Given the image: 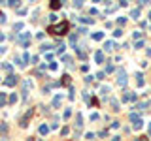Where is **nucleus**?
<instances>
[{
  "instance_id": "nucleus-1",
  "label": "nucleus",
  "mask_w": 151,
  "mask_h": 141,
  "mask_svg": "<svg viewBox=\"0 0 151 141\" xmlns=\"http://www.w3.org/2000/svg\"><path fill=\"white\" fill-rule=\"evenodd\" d=\"M68 28H70V23L62 21V23H59V25H49V26H47V32L57 34V36H62V34L68 32Z\"/></svg>"
},
{
  "instance_id": "nucleus-2",
  "label": "nucleus",
  "mask_w": 151,
  "mask_h": 141,
  "mask_svg": "<svg viewBox=\"0 0 151 141\" xmlns=\"http://www.w3.org/2000/svg\"><path fill=\"white\" fill-rule=\"evenodd\" d=\"M126 81H129V79H126V74L123 70H119L117 72V83H119V87H126Z\"/></svg>"
},
{
  "instance_id": "nucleus-3",
  "label": "nucleus",
  "mask_w": 151,
  "mask_h": 141,
  "mask_svg": "<svg viewBox=\"0 0 151 141\" xmlns=\"http://www.w3.org/2000/svg\"><path fill=\"white\" fill-rule=\"evenodd\" d=\"M30 117H32V107L28 109L25 115H23V119H21V122H19V124H21L23 128H27V126H28V120H30Z\"/></svg>"
},
{
  "instance_id": "nucleus-4",
  "label": "nucleus",
  "mask_w": 151,
  "mask_h": 141,
  "mask_svg": "<svg viewBox=\"0 0 151 141\" xmlns=\"http://www.w3.org/2000/svg\"><path fill=\"white\" fill-rule=\"evenodd\" d=\"M130 120H132V126L136 130H140L142 128V119H140L138 115H134V113H130Z\"/></svg>"
},
{
  "instance_id": "nucleus-5",
  "label": "nucleus",
  "mask_w": 151,
  "mask_h": 141,
  "mask_svg": "<svg viewBox=\"0 0 151 141\" xmlns=\"http://www.w3.org/2000/svg\"><path fill=\"white\" fill-rule=\"evenodd\" d=\"M32 81L30 79H25V81H23V96H27L28 94V90H32Z\"/></svg>"
},
{
  "instance_id": "nucleus-6",
  "label": "nucleus",
  "mask_w": 151,
  "mask_h": 141,
  "mask_svg": "<svg viewBox=\"0 0 151 141\" xmlns=\"http://www.w3.org/2000/svg\"><path fill=\"white\" fill-rule=\"evenodd\" d=\"M28 40H30V34H28V32H23V34H19V36H17V41L23 43V45H27Z\"/></svg>"
},
{
  "instance_id": "nucleus-7",
  "label": "nucleus",
  "mask_w": 151,
  "mask_h": 141,
  "mask_svg": "<svg viewBox=\"0 0 151 141\" xmlns=\"http://www.w3.org/2000/svg\"><path fill=\"white\" fill-rule=\"evenodd\" d=\"M17 81H19V79H17V75H8V79L4 81V83H6L8 87H13V85L17 83Z\"/></svg>"
},
{
  "instance_id": "nucleus-8",
  "label": "nucleus",
  "mask_w": 151,
  "mask_h": 141,
  "mask_svg": "<svg viewBox=\"0 0 151 141\" xmlns=\"http://www.w3.org/2000/svg\"><path fill=\"white\" fill-rule=\"evenodd\" d=\"M132 100H136V94H134V92H129V90H126L125 94H123V102H132Z\"/></svg>"
},
{
  "instance_id": "nucleus-9",
  "label": "nucleus",
  "mask_w": 151,
  "mask_h": 141,
  "mask_svg": "<svg viewBox=\"0 0 151 141\" xmlns=\"http://www.w3.org/2000/svg\"><path fill=\"white\" fill-rule=\"evenodd\" d=\"M53 47H57V45H51V43H43L40 49H42V53H49V51L53 49Z\"/></svg>"
},
{
  "instance_id": "nucleus-10",
  "label": "nucleus",
  "mask_w": 151,
  "mask_h": 141,
  "mask_svg": "<svg viewBox=\"0 0 151 141\" xmlns=\"http://www.w3.org/2000/svg\"><path fill=\"white\" fill-rule=\"evenodd\" d=\"M104 49H106V51H108V53H110V51H113V49H115V43H113V41H106V45H104Z\"/></svg>"
},
{
  "instance_id": "nucleus-11",
  "label": "nucleus",
  "mask_w": 151,
  "mask_h": 141,
  "mask_svg": "<svg viewBox=\"0 0 151 141\" xmlns=\"http://www.w3.org/2000/svg\"><path fill=\"white\" fill-rule=\"evenodd\" d=\"M95 58H96V62H104V53H102V51H96V53H95Z\"/></svg>"
},
{
  "instance_id": "nucleus-12",
  "label": "nucleus",
  "mask_w": 151,
  "mask_h": 141,
  "mask_svg": "<svg viewBox=\"0 0 151 141\" xmlns=\"http://www.w3.org/2000/svg\"><path fill=\"white\" fill-rule=\"evenodd\" d=\"M92 40H96V41L104 40V32H95V34H92Z\"/></svg>"
},
{
  "instance_id": "nucleus-13",
  "label": "nucleus",
  "mask_w": 151,
  "mask_h": 141,
  "mask_svg": "<svg viewBox=\"0 0 151 141\" xmlns=\"http://www.w3.org/2000/svg\"><path fill=\"white\" fill-rule=\"evenodd\" d=\"M136 85H138V87L144 85V75L142 74H136Z\"/></svg>"
},
{
  "instance_id": "nucleus-14",
  "label": "nucleus",
  "mask_w": 151,
  "mask_h": 141,
  "mask_svg": "<svg viewBox=\"0 0 151 141\" xmlns=\"http://www.w3.org/2000/svg\"><path fill=\"white\" fill-rule=\"evenodd\" d=\"M147 105H149V102H147V100H144V102H140V104H136V107H138V109H145Z\"/></svg>"
},
{
  "instance_id": "nucleus-15",
  "label": "nucleus",
  "mask_w": 151,
  "mask_h": 141,
  "mask_svg": "<svg viewBox=\"0 0 151 141\" xmlns=\"http://www.w3.org/2000/svg\"><path fill=\"white\" fill-rule=\"evenodd\" d=\"M76 120H77V130H81V126H83V122H81V120H83V119H81V113L76 115Z\"/></svg>"
},
{
  "instance_id": "nucleus-16",
  "label": "nucleus",
  "mask_w": 151,
  "mask_h": 141,
  "mask_svg": "<svg viewBox=\"0 0 151 141\" xmlns=\"http://www.w3.org/2000/svg\"><path fill=\"white\" fill-rule=\"evenodd\" d=\"M61 85H70V75H62V81Z\"/></svg>"
},
{
  "instance_id": "nucleus-17",
  "label": "nucleus",
  "mask_w": 151,
  "mask_h": 141,
  "mask_svg": "<svg viewBox=\"0 0 151 141\" xmlns=\"http://www.w3.org/2000/svg\"><path fill=\"white\" fill-rule=\"evenodd\" d=\"M47 132H49V126H47V124H42V126H40V134H47Z\"/></svg>"
},
{
  "instance_id": "nucleus-18",
  "label": "nucleus",
  "mask_w": 151,
  "mask_h": 141,
  "mask_svg": "<svg viewBox=\"0 0 151 141\" xmlns=\"http://www.w3.org/2000/svg\"><path fill=\"white\" fill-rule=\"evenodd\" d=\"M76 51H77V57H79L81 60H85V58H87V55H85V51H81V49H76Z\"/></svg>"
},
{
  "instance_id": "nucleus-19",
  "label": "nucleus",
  "mask_w": 151,
  "mask_h": 141,
  "mask_svg": "<svg viewBox=\"0 0 151 141\" xmlns=\"http://www.w3.org/2000/svg\"><path fill=\"white\" fill-rule=\"evenodd\" d=\"M132 38H134V41H136V40L140 41V40H142V32H138V30H136V32L132 34Z\"/></svg>"
},
{
  "instance_id": "nucleus-20",
  "label": "nucleus",
  "mask_w": 151,
  "mask_h": 141,
  "mask_svg": "<svg viewBox=\"0 0 151 141\" xmlns=\"http://www.w3.org/2000/svg\"><path fill=\"white\" fill-rule=\"evenodd\" d=\"M4 104H6V94H4V92H0V107H2Z\"/></svg>"
},
{
  "instance_id": "nucleus-21",
  "label": "nucleus",
  "mask_w": 151,
  "mask_h": 141,
  "mask_svg": "<svg viewBox=\"0 0 151 141\" xmlns=\"http://www.w3.org/2000/svg\"><path fill=\"white\" fill-rule=\"evenodd\" d=\"M62 6V2H51V9H59Z\"/></svg>"
},
{
  "instance_id": "nucleus-22",
  "label": "nucleus",
  "mask_w": 151,
  "mask_h": 141,
  "mask_svg": "<svg viewBox=\"0 0 151 141\" xmlns=\"http://www.w3.org/2000/svg\"><path fill=\"white\" fill-rule=\"evenodd\" d=\"M53 105H55V107H59V105H61V96H55V100H53Z\"/></svg>"
},
{
  "instance_id": "nucleus-23",
  "label": "nucleus",
  "mask_w": 151,
  "mask_h": 141,
  "mask_svg": "<svg viewBox=\"0 0 151 141\" xmlns=\"http://www.w3.org/2000/svg\"><path fill=\"white\" fill-rule=\"evenodd\" d=\"M134 19H138V15H140V8H136V9H132V13H130Z\"/></svg>"
},
{
  "instance_id": "nucleus-24",
  "label": "nucleus",
  "mask_w": 151,
  "mask_h": 141,
  "mask_svg": "<svg viewBox=\"0 0 151 141\" xmlns=\"http://www.w3.org/2000/svg\"><path fill=\"white\" fill-rule=\"evenodd\" d=\"M111 105H113V111L119 109V102H117V100H111Z\"/></svg>"
},
{
  "instance_id": "nucleus-25",
  "label": "nucleus",
  "mask_w": 151,
  "mask_h": 141,
  "mask_svg": "<svg viewBox=\"0 0 151 141\" xmlns=\"http://www.w3.org/2000/svg\"><path fill=\"white\" fill-rule=\"evenodd\" d=\"M64 43H59V45H57V53H62V51H64Z\"/></svg>"
},
{
  "instance_id": "nucleus-26",
  "label": "nucleus",
  "mask_w": 151,
  "mask_h": 141,
  "mask_svg": "<svg viewBox=\"0 0 151 141\" xmlns=\"http://www.w3.org/2000/svg\"><path fill=\"white\" fill-rule=\"evenodd\" d=\"M62 60L66 62V66H72V58H70V57H64V58H62Z\"/></svg>"
},
{
  "instance_id": "nucleus-27",
  "label": "nucleus",
  "mask_w": 151,
  "mask_h": 141,
  "mask_svg": "<svg viewBox=\"0 0 151 141\" xmlns=\"http://www.w3.org/2000/svg\"><path fill=\"white\" fill-rule=\"evenodd\" d=\"M113 36H115V38H119V36H123V30H121V28H117V30H115V32H113Z\"/></svg>"
},
{
  "instance_id": "nucleus-28",
  "label": "nucleus",
  "mask_w": 151,
  "mask_h": 141,
  "mask_svg": "<svg viewBox=\"0 0 151 141\" xmlns=\"http://www.w3.org/2000/svg\"><path fill=\"white\" fill-rule=\"evenodd\" d=\"M100 92H102V94H106V92H110V87H108V85H106V87H102V89H100Z\"/></svg>"
},
{
  "instance_id": "nucleus-29",
  "label": "nucleus",
  "mask_w": 151,
  "mask_h": 141,
  "mask_svg": "<svg viewBox=\"0 0 151 141\" xmlns=\"http://www.w3.org/2000/svg\"><path fill=\"white\" fill-rule=\"evenodd\" d=\"M125 21H126L125 17H119V19H117V25H121V26H123V25H125Z\"/></svg>"
},
{
  "instance_id": "nucleus-30",
  "label": "nucleus",
  "mask_w": 151,
  "mask_h": 141,
  "mask_svg": "<svg viewBox=\"0 0 151 141\" xmlns=\"http://www.w3.org/2000/svg\"><path fill=\"white\" fill-rule=\"evenodd\" d=\"M70 115H72V109H66L64 111V119H70Z\"/></svg>"
},
{
  "instance_id": "nucleus-31",
  "label": "nucleus",
  "mask_w": 151,
  "mask_h": 141,
  "mask_svg": "<svg viewBox=\"0 0 151 141\" xmlns=\"http://www.w3.org/2000/svg\"><path fill=\"white\" fill-rule=\"evenodd\" d=\"M140 47H144V40H140V41H136V49H140Z\"/></svg>"
},
{
  "instance_id": "nucleus-32",
  "label": "nucleus",
  "mask_w": 151,
  "mask_h": 141,
  "mask_svg": "<svg viewBox=\"0 0 151 141\" xmlns=\"http://www.w3.org/2000/svg\"><path fill=\"white\" fill-rule=\"evenodd\" d=\"M38 62V57H30V64H36Z\"/></svg>"
},
{
  "instance_id": "nucleus-33",
  "label": "nucleus",
  "mask_w": 151,
  "mask_h": 141,
  "mask_svg": "<svg viewBox=\"0 0 151 141\" xmlns=\"http://www.w3.org/2000/svg\"><path fill=\"white\" fill-rule=\"evenodd\" d=\"M68 132H70V130H68V128H66V126H64V128H62V130H61V134H62V135H66Z\"/></svg>"
},
{
  "instance_id": "nucleus-34",
  "label": "nucleus",
  "mask_w": 151,
  "mask_h": 141,
  "mask_svg": "<svg viewBox=\"0 0 151 141\" xmlns=\"http://www.w3.org/2000/svg\"><path fill=\"white\" fill-rule=\"evenodd\" d=\"M134 141H149V139H147V137H136Z\"/></svg>"
},
{
  "instance_id": "nucleus-35",
  "label": "nucleus",
  "mask_w": 151,
  "mask_h": 141,
  "mask_svg": "<svg viewBox=\"0 0 151 141\" xmlns=\"http://www.w3.org/2000/svg\"><path fill=\"white\" fill-rule=\"evenodd\" d=\"M4 38H6V36H4V34H0V41H2V40H4Z\"/></svg>"
},
{
  "instance_id": "nucleus-36",
  "label": "nucleus",
  "mask_w": 151,
  "mask_h": 141,
  "mask_svg": "<svg viewBox=\"0 0 151 141\" xmlns=\"http://www.w3.org/2000/svg\"><path fill=\"white\" fill-rule=\"evenodd\" d=\"M149 137H151V124H149Z\"/></svg>"
},
{
  "instance_id": "nucleus-37",
  "label": "nucleus",
  "mask_w": 151,
  "mask_h": 141,
  "mask_svg": "<svg viewBox=\"0 0 151 141\" xmlns=\"http://www.w3.org/2000/svg\"><path fill=\"white\" fill-rule=\"evenodd\" d=\"M149 21H151V13H149Z\"/></svg>"
},
{
  "instance_id": "nucleus-38",
  "label": "nucleus",
  "mask_w": 151,
  "mask_h": 141,
  "mask_svg": "<svg viewBox=\"0 0 151 141\" xmlns=\"http://www.w3.org/2000/svg\"><path fill=\"white\" fill-rule=\"evenodd\" d=\"M0 49H2V47H0Z\"/></svg>"
}]
</instances>
